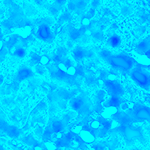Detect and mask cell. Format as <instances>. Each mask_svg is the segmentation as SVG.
<instances>
[{
	"label": "cell",
	"mask_w": 150,
	"mask_h": 150,
	"mask_svg": "<svg viewBox=\"0 0 150 150\" xmlns=\"http://www.w3.org/2000/svg\"><path fill=\"white\" fill-rule=\"evenodd\" d=\"M2 33L1 30L0 29V39H1V38L2 37Z\"/></svg>",
	"instance_id": "obj_23"
},
{
	"label": "cell",
	"mask_w": 150,
	"mask_h": 150,
	"mask_svg": "<svg viewBox=\"0 0 150 150\" xmlns=\"http://www.w3.org/2000/svg\"><path fill=\"white\" fill-rule=\"evenodd\" d=\"M121 42L120 38L117 35H114L108 40V45L110 47L116 48L118 47Z\"/></svg>",
	"instance_id": "obj_9"
},
{
	"label": "cell",
	"mask_w": 150,
	"mask_h": 150,
	"mask_svg": "<svg viewBox=\"0 0 150 150\" xmlns=\"http://www.w3.org/2000/svg\"><path fill=\"white\" fill-rule=\"evenodd\" d=\"M135 119L139 121L146 120L150 121V109L148 107H142L139 108L134 116Z\"/></svg>",
	"instance_id": "obj_4"
},
{
	"label": "cell",
	"mask_w": 150,
	"mask_h": 150,
	"mask_svg": "<svg viewBox=\"0 0 150 150\" xmlns=\"http://www.w3.org/2000/svg\"><path fill=\"white\" fill-rule=\"evenodd\" d=\"M150 38L149 37L143 40L136 46L137 53L144 54L150 50Z\"/></svg>",
	"instance_id": "obj_7"
},
{
	"label": "cell",
	"mask_w": 150,
	"mask_h": 150,
	"mask_svg": "<svg viewBox=\"0 0 150 150\" xmlns=\"http://www.w3.org/2000/svg\"><path fill=\"white\" fill-rule=\"evenodd\" d=\"M82 130V127L80 125H77L74 127L72 129V131L76 134L80 133Z\"/></svg>",
	"instance_id": "obj_15"
},
{
	"label": "cell",
	"mask_w": 150,
	"mask_h": 150,
	"mask_svg": "<svg viewBox=\"0 0 150 150\" xmlns=\"http://www.w3.org/2000/svg\"><path fill=\"white\" fill-rule=\"evenodd\" d=\"M77 143L76 142H72L71 143V145L73 146L74 147H76V146L77 145Z\"/></svg>",
	"instance_id": "obj_21"
},
{
	"label": "cell",
	"mask_w": 150,
	"mask_h": 150,
	"mask_svg": "<svg viewBox=\"0 0 150 150\" xmlns=\"http://www.w3.org/2000/svg\"><path fill=\"white\" fill-rule=\"evenodd\" d=\"M58 66L59 68L61 71L65 72H67V69L64 64L62 63H60Z\"/></svg>",
	"instance_id": "obj_16"
},
{
	"label": "cell",
	"mask_w": 150,
	"mask_h": 150,
	"mask_svg": "<svg viewBox=\"0 0 150 150\" xmlns=\"http://www.w3.org/2000/svg\"><path fill=\"white\" fill-rule=\"evenodd\" d=\"M4 79V76L0 74V86H1L3 83Z\"/></svg>",
	"instance_id": "obj_19"
},
{
	"label": "cell",
	"mask_w": 150,
	"mask_h": 150,
	"mask_svg": "<svg viewBox=\"0 0 150 150\" xmlns=\"http://www.w3.org/2000/svg\"><path fill=\"white\" fill-rule=\"evenodd\" d=\"M99 56L103 60L108 61L111 56L110 52L106 49H103L99 53Z\"/></svg>",
	"instance_id": "obj_11"
},
{
	"label": "cell",
	"mask_w": 150,
	"mask_h": 150,
	"mask_svg": "<svg viewBox=\"0 0 150 150\" xmlns=\"http://www.w3.org/2000/svg\"><path fill=\"white\" fill-rule=\"evenodd\" d=\"M90 21L89 18H84L82 20V23L84 26H88L90 24Z\"/></svg>",
	"instance_id": "obj_17"
},
{
	"label": "cell",
	"mask_w": 150,
	"mask_h": 150,
	"mask_svg": "<svg viewBox=\"0 0 150 150\" xmlns=\"http://www.w3.org/2000/svg\"><path fill=\"white\" fill-rule=\"evenodd\" d=\"M132 76L134 79L141 85L145 86L148 83L147 76L140 70H134L132 72Z\"/></svg>",
	"instance_id": "obj_5"
},
{
	"label": "cell",
	"mask_w": 150,
	"mask_h": 150,
	"mask_svg": "<svg viewBox=\"0 0 150 150\" xmlns=\"http://www.w3.org/2000/svg\"><path fill=\"white\" fill-rule=\"evenodd\" d=\"M0 150H6L3 146L0 144Z\"/></svg>",
	"instance_id": "obj_22"
},
{
	"label": "cell",
	"mask_w": 150,
	"mask_h": 150,
	"mask_svg": "<svg viewBox=\"0 0 150 150\" xmlns=\"http://www.w3.org/2000/svg\"><path fill=\"white\" fill-rule=\"evenodd\" d=\"M108 133L109 134H117L122 136L127 146H131L136 139L144 145L147 142L146 138L141 127L136 128L128 125H122L109 130Z\"/></svg>",
	"instance_id": "obj_1"
},
{
	"label": "cell",
	"mask_w": 150,
	"mask_h": 150,
	"mask_svg": "<svg viewBox=\"0 0 150 150\" xmlns=\"http://www.w3.org/2000/svg\"><path fill=\"white\" fill-rule=\"evenodd\" d=\"M80 134L81 137L86 142L91 143L94 140V136L88 131L82 130Z\"/></svg>",
	"instance_id": "obj_10"
},
{
	"label": "cell",
	"mask_w": 150,
	"mask_h": 150,
	"mask_svg": "<svg viewBox=\"0 0 150 150\" xmlns=\"http://www.w3.org/2000/svg\"><path fill=\"white\" fill-rule=\"evenodd\" d=\"M133 55L135 60L139 64L146 66L150 64V59L146 55L137 52L134 53Z\"/></svg>",
	"instance_id": "obj_8"
},
{
	"label": "cell",
	"mask_w": 150,
	"mask_h": 150,
	"mask_svg": "<svg viewBox=\"0 0 150 150\" xmlns=\"http://www.w3.org/2000/svg\"><path fill=\"white\" fill-rule=\"evenodd\" d=\"M49 59L46 56H42L40 59V63L43 65L47 64L48 62Z\"/></svg>",
	"instance_id": "obj_14"
},
{
	"label": "cell",
	"mask_w": 150,
	"mask_h": 150,
	"mask_svg": "<svg viewBox=\"0 0 150 150\" xmlns=\"http://www.w3.org/2000/svg\"><path fill=\"white\" fill-rule=\"evenodd\" d=\"M0 132L5 134L13 139H18L23 130L8 122L5 113L0 109Z\"/></svg>",
	"instance_id": "obj_2"
},
{
	"label": "cell",
	"mask_w": 150,
	"mask_h": 150,
	"mask_svg": "<svg viewBox=\"0 0 150 150\" xmlns=\"http://www.w3.org/2000/svg\"><path fill=\"white\" fill-rule=\"evenodd\" d=\"M44 145L48 150H55L57 148L55 144L52 142H46L45 143Z\"/></svg>",
	"instance_id": "obj_12"
},
{
	"label": "cell",
	"mask_w": 150,
	"mask_h": 150,
	"mask_svg": "<svg viewBox=\"0 0 150 150\" xmlns=\"http://www.w3.org/2000/svg\"><path fill=\"white\" fill-rule=\"evenodd\" d=\"M76 69L73 67H70L67 69V73L70 76H73L75 75L76 72Z\"/></svg>",
	"instance_id": "obj_13"
},
{
	"label": "cell",
	"mask_w": 150,
	"mask_h": 150,
	"mask_svg": "<svg viewBox=\"0 0 150 150\" xmlns=\"http://www.w3.org/2000/svg\"><path fill=\"white\" fill-rule=\"evenodd\" d=\"M34 149L35 150H42V148L39 146H36L34 147Z\"/></svg>",
	"instance_id": "obj_20"
},
{
	"label": "cell",
	"mask_w": 150,
	"mask_h": 150,
	"mask_svg": "<svg viewBox=\"0 0 150 150\" xmlns=\"http://www.w3.org/2000/svg\"><path fill=\"white\" fill-rule=\"evenodd\" d=\"M108 61L112 66L125 70L129 69L132 65V62L131 59L124 55L111 56Z\"/></svg>",
	"instance_id": "obj_3"
},
{
	"label": "cell",
	"mask_w": 150,
	"mask_h": 150,
	"mask_svg": "<svg viewBox=\"0 0 150 150\" xmlns=\"http://www.w3.org/2000/svg\"><path fill=\"white\" fill-rule=\"evenodd\" d=\"M30 74L27 68L24 66H21L19 67L15 75L14 80L16 82L20 83L29 76Z\"/></svg>",
	"instance_id": "obj_6"
},
{
	"label": "cell",
	"mask_w": 150,
	"mask_h": 150,
	"mask_svg": "<svg viewBox=\"0 0 150 150\" xmlns=\"http://www.w3.org/2000/svg\"><path fill=\"white\" fill-rule=\"evenodd\" d=\"M4 42L2 40V39H0V54H1L2 51L4 50Z\"/></svg>",
	"instance_id": "obj_18"
},
{
	"label": "cell",
	"mask_w": 150,
	"mask_h": 150,
	"mask_svg": "<svg viewBox=\"0 0 150 150\" xmlns=\"http://www.w3.org/2000/svg\"><path fill=\"white\" fill-rule=\"evenodd\" d=\"M2 11L0 9V15L2 13Z\"/></svg>",
	"instance_id": "obj_24"
}]
</instances>
